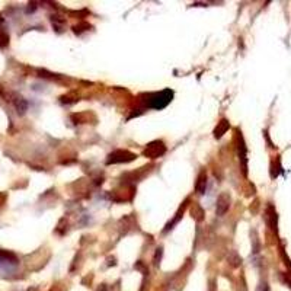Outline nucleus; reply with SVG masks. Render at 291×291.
I'll list each match as a JSON object with an SVG mask.
<instances>
[{"label": "nucleus", "instance_id": "f257e3e1", "mask_svg": "<svg viewBox=\"0 0 291 291\" xmlns=\"http://www.w3.org/2000/svg\"><path fill=\"white\" fill-rule=\"evenodd\" d=\"M165 150H166V147H165V144H163L162 141H154V143H150V144L147 146V149L144 150V154L149 156V158L156 159V158L162 156V154L165 153Z\"/></svg>", "mask_w": 291, "mask_h": 291}, {"label": "nucleus", "instance_id": "f03ea898", "mask_svg": "<svg viewBox=\"0 0 291 291\" xmlns=\"http://www.w3.org/2000/svg\"><path fill=\"white\" fill-rule=\"evenodd\" d=\"M8 44H9V34L5 28V20L0 16V47H8Z\"/></svg>", "mask_w": 291, "mask_h": 291}, {"label": "nucleus", "instance_id": "7ed1b4c3", "mask_svg": "<svg viewBox=\"0 0 291 291\" xmlns=\"http://www.w3.org/2000/svg\"><path fill=\"white\" fill-rule=\"evenodd\" d=\"M206 173H201V176L198 179V184H197V189L199 191V194H201V191H204V184H206Z\"/></svg>", "mask_w": 291, "mask_h": 291}, {"label": "nucleus", "instance_id": "20e7f679", "mask_svg": "<svg viewBox=\"0 0 291 291\" xmlns=\"http://www.w3.org/2000/svg\"><path fill=\"white\" fill-rule=\"evenodd\" d=\"M2 199H3V197H2V195H0V206H2Z\"/></svg>", "mask_w": 291, "mask_h": 291}]
</instances>
